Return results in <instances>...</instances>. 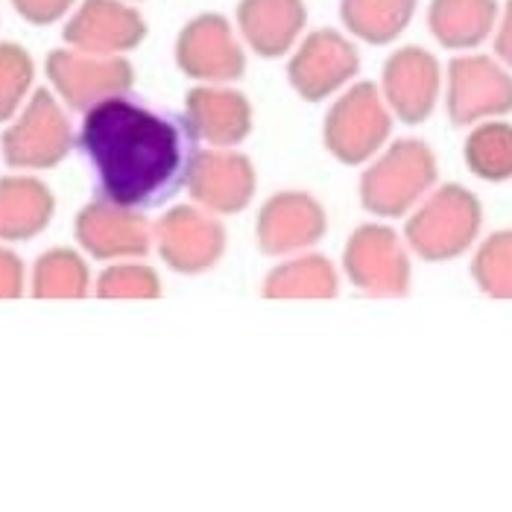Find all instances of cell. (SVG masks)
<instances>
[{
    "label": "cell",
    "instance_id": "4dcf8cb0",
    "mask_svg": "<svg viewBox=\"0 0 512 512\" xmlns=\"http://www.w3.org/2000/svg\"><path fill=\"white\" fill-rule=\"evenodd\" d=\"M132 3H141V0H132Z\"/></svg>",
    "mask_w": 512,
    "mask_h": 512
},
{
    "label": "cell",
    "instance_id": "30bf717a",
    "mask_svg": "<svg viewBox=\"0 0 512 512\" xmlns=\"http://www.w3.org/2000/svg\"><path fill=\"white\" fill-rule=\"evenodd\" d=\"M343 270L360 293L395 299L410 290V258L390 226L366 223L355 229L343 249Z\"/></svg>",
    "mask_w": 512,
    "mask_h": 512
},
{
    "label": "cell",
    "instance_id": "ffe728a7",
    "mask_svg": "<svg viewBox=\"0 0 512 512\" xmlns=\"http://www.w3.org/2000/svg\"><path fill=\"white\" fill-rule=\"evenodd\" d=\"M56 211L50 188L33 176L0 179V240H33L39 237Z\"/></svg>",
    "mask_w": 512,
    "mask_h": 512
},
{
    "label": "cell",
    "instance_id": "484cf974",
    "mask_svg": "<svg viewBox=\"0 0 512 512\" xmlns=\"http://www.w3.org/2000/svg\"><path fill=\"white\" fill-rule=\"evenodd\" d=\"M33 77V56L15 41H0V123L12 120V115L21 109Z\"/></svg>",
    "mask_w": 512,
    "mask_h": 512
},
{
    "label": "cell",
    "instance_id": "d6986e66",
    "mask_svg": "<svg viewBox=\"0 0 512 512\" xmlns=\"http://www.w3.org/2000/svg\"><path fill=\"white\" fill-rule=\"evenodd\" d=\"M498 0H431L428 30L445 50H474L498 27Z\"/></svg>",
    "mask_w": 512,
    "mask_h": 512
},
{
    "label": "cell",
    "instance_id": "83f0119b",
    "mask_svg": "<svg viewBox=\"0 0 512 512\" xmlns=\"http://www.w3.org/2000/svg\"><path fill=\"white\" fill-rule=\"evenodd\" d=\"M12 9L33 27H50L74 12L79 0H9Z\"/></svg>",
    "mask_w": 512,
    "mask_h": 512
},
{
    "label": "cell",
    "instance_id": "7402d4cb",
    "mask_svg": "<svg viewBox=\"0 0 512 512\" xmlns=\"http://www.w3.org/2000/svg\"><path fill=\"white\" fill-rule=\"evenodd\" d=\"M340 290L337 270L322 255H299L293 261L278 264L264 278L267 299H334Z\"/></svg>",
    "mask_w": 512,
    "mask_h": 512
},
{
    "label": "cell",
    "instance_id": "e0dca14e",
    "mask_svg": "<svg viewBox=\"0 0 512 512\" xmlns=\"http://www.w3.org/2000/svg\"><path fill=\"white\" fill-rule=\"evenodd\" d=\"M235 27L243 44L261 59H281L290 53L308 27L305 0H240Z\"/></svg>",
    "mask_w": 512,
    "mask_h": 512
},
{
    "label": "cell",
    "instance_id": "2e32d148",
    "mask_svg": "<svg viewBox=\"0 0 512 512\" xmlns=\"http://www.w3.org/2000/svg\"><path fill=\"white\" fill-rule=\"evenodd\" d=\"M255 167L232 147L197 150L188 173V194L211 214H237L255 197Z\"/></svg>",
    "mask_w": 512,
    "mask_h": 512
},
{
    "label": "cell",
    "instance_id": "4fadbf2b",
    "mask_svg": "<svg viewBox=\"0 0 512 512\" xmlns=\"http://www.w3.org/2000/svg\"><path fill=\"white\" fill-rule=\"evenodd\" d=\"M74 235L79 246L97 261L144 258L153 246V223L144 211L97 197L82 205Z\"/></svg>",
    "mask_w": 512,
    "mask_h": 512
},
{
    "label": "cell",
    "instance_id": "4316f807",
    "mask_svg": "<svg viewBox=\"0 0 512 512\" xmlns=\"http://www.w3.org/2000/svg\"><path fill=\"white\" fill-rule=\"evenodd\" d=\"M100 299H158L161 278L147 264H112L97 278Z\"/></svg>",
    "mask_w": 512,
    "mask_h": 512
},
{
    "label": "cell",
    "instance_id": "9a60e30c",
    "mask_svg": "<svg viewBox=\"0 0 512 512\" xmlns=\"http://www.w3.org/2000/svg\"><path fill=\"white\" fill-rule=\"evenodd\" d=\"M442 88V68L436 56L425 47H401L393 50L384 62L381 74V94L401 123H425L434 115L436 100Z\"/></svg>",
    "mask_w": 512,
    "mask_h": 512
},
{
    "label": "cell",
    "instance_id": "5bb4252c",
    "mask_svg": "<svg viewBox=\"0 0 512 512\" xmlns=\"http://www.w3.org/2000/svg\"><path fill=\"white\" fill-rule=\"evenodd\" d=\"M328 229L322 202L305 191H281L261 205L255 220V243L264 255L284 258L316 246Z\"/></svg>",
    "mask_w": 512,
    "mask_h": 512
},
{
    "label": "cell",
    "instance_id": "9c48e42d",
    "mask_svg": "<svg viewBox=\"0 0 512 512\" xmlns=\"http://www.w3.org/2000/svg\"><path fill=\"white\" fill-rule=\"evenodd\" d=\"M176 65L197 82L229 85L246 71V50L237 27L220 12L191 18L176 36Z\"/></svg>",
    "mask_w": 512,
    "mask_h": 512
},
{
    "label": "cell",
    "instance_id": "8fae6325",
    "mask_svg": "<svg viewBox=\"0 0 512 512\" xmlns=\"http://www.w3.org/2000/svg\"><path fill=\"white\" fill-rule=\"evenodd\" d=\"M153 243L170 270L182 276H197L223 258L226 229L205 208L176 205L153 223Z\"/></svg>",
    "mask_w": 512,
    "mask_h": 512
},
{
    "label": "cell",
    "instance_id": "cb8c5ba5",
    "mask_svg": "<svg viewBox=\"0 0 512 512\" xmlns=\"http://www.w3.org/2000/svg\"><path fill=\"white\" fill-rule=\"evenodd\" d=\"M91 287L88 264L74 249L56 246L44 252L33 270V296L39 299H82Z\"/></svg>",
    "mask_w": 512,
    "mask_h": 512
},
{
    "label": "cell",
    "instance_id": "8992f818",
    "mask_svg": "<svg viewBox=\"0 0 512 512\" xmlns=\"http://www.w3.org/2000/svg\"><path fill=\"white\" fill-rule=\"evenodd\" d=\"M44 71L65 106L82 115L109 97L126 94L135 85V68L126 56L85 53L77 47L50 50Z\"/></svg>",
    "mask_w": 512,
    "mask_h": 512
},
{
    "label": "cell",
    "instance_id": "44dd1931",
    "mask_svg": "<svg viewBox=\"0 0 512 512\" xmlns=\"http://www.w3.org/2000/svg\"><path fill=\"white\" fill-rule=\"evenodd\" d=\"M419 0H340V21L352 39L384 47L401 39Z\"/></svg>",
    "mask_w": 512,
    "mask_h": 512
},
{
    "label": "cell",
    "instance_id": "7a4b0ae2",
    "mask_svg": "<svg viewBox=\"0 0 512 512\" xmlns=\"http://www.w3.org/2000/svg\"><path fill=\"white\" fill-rule=\"evenodd\" d=\"M480 226V199L463 185H442L413 208L404 237L422 261L442 264L469 252L480 235Z\"/></svg>",
    "mask_w": 512,
    "mask_h": 512
},
{
    "label": "cell",
    "instance_id": "52a82bcc",
    "mask_svg": "<svg viewBox=\"0 0 512 512\" xmlns=\"http://www.w3.org/2000/svg\"><path fill=\"white\" fill-rule=\"evenodd\" d=\"M448 118L454 126L504 118L512 112V74L483 53H463L448 65Z\"/></svg>",
    "mask_w": 512,
    "mask_h": 512
},
{
    "label": "cell",
    "instance_id": "3957f363",
    "mask_svg": "<svg viewBox=\"0 0 512 512\" xmlns=\"http://www.w3.org/2000/svg\"><path fill=\"white\" fill-rule=\"evenodd\" d=\"M436 182V156L425 141H395L360 176V202L369 214L404 217Z\"/></svg>",
    "mask_w": 512,
    "mask_h": 512
},
{
    "label": "cell",
    "instance_id": "ac0fdd59",
    "mask_svg": "<svg viewBox=\"0 0 512 512\" xmlns=\"http://www.w3.org/2000/svg\"><path fill=\"white\" fill-rule=\"evenodd\" d=\"M185 120L202 144L235 147L252 132V103L229 85L199 82L185 97Z\"/></svg>",
    "mask_w": 512,
    "mask_h": 512
},
{
    "label": "cell",
    "instance_id": "d4e9b609",
    "mask_svg": "<svg viewBox=\"0 0 512 512\" xmlns=\"http://www.w3.org/2000/svg\"><path fill=\"white\" fill-rule=\"evenodd\" d=\"M474 284L492 299H512V229L489 235L472 261Z\"/></svg>",
    "mask_w": 512,
    "mask_h": 512
},
{
    "label": "cell",
    "instance_id": "f1b7e54d",
    "mask_svg": "<svg viewBox=\"0 0 512 512\" xmlns=\"http://www.w3.org/2000/svg\"><path fill=\"white\" fill-rule=\"evenodd\" d=\"M24 293V264L15 252L0 246V299H18Z\"/></svg>",
    "mask_w": 512,
    "mask_h": 512
},
{
    "label": "cell",
    "instance_id": "603a6c76",
    "mask_svg": "<svg viewBox=\"0 0 512 512\" xmlns=\"http://www.w3.org/2000/svg\"><path fill=\"white\" fill-rule=\"evenodd\" d=\"M466 164L483 182L512 179V123L483 120L472 129L463 147Z\"/></svg>",
    "mask_w": 512,
    "mask_h": 512
},
{
    "label": "cell",
    "instance_id": "277c9868",
    "mask_svg": "<svg viewBox=\"0 0 512 512\" xmlns=\"http://www.w3.org/2000/svg\"><path fill=\"white\" fill-rule=\"evenodd\" d=\"M390 132L393 112L375 82H355L349 91H343L322 123L325 150L349 167L378 156Z\"/></svg>",
    "mask_w": 512,
    "mask_h": 512
},
{
    "label": "cell",
    "instance_id": "ba28073f",
    "mask_svg": "<svg viewBox=\"0 0 512 512\" xmlns=\"http://www.w3.org/2000/svg\"><path fill=\"white\" fill-rule=\"evenodd\" d=\"M357 71H360V53L355 41L349 33L331 27L302 36L287 62V79L293 91L308 103L328 100L343 85H349Z\"/></svg>",
    "mask_w": 512,
    "mask_h": 512
},
{
    "label": "cell",
    "instance_id": "5b68a950",
    "mask_svg": "<svg viewBox=\"0 0 512 512\" xmlns=\"http://www.w3.org/2000/svg\"><path fill=\"white\" fill-rule=\"evenodd\" d=\"M74 144L77 135L71 129V120L59 100L44 88L30 97L21 118L0 138L3 161L15 170H50L68 158Z\"/></svg>",
    "mask_w": 512,
    "mask_h": 512
},
{
    "label": "cell",
    "instance_id": "7c38bea8",
    "mask_svg": "<svg viewBox=\"0 0 512 512\" xmlns=\"http://www.w3.org/2000/svg\"><path fill=\"white\" fill-rule=\"evenodd\" d=\"M150 27L132 0H79L62 27L68 47L123 56L147 39Z\"/></svg>",
    "mask_w": 512,
    "mask_h": 512
},
{
    "label": "cell",
    "instance_id": "f546056e",
    "mask_svg": "<svg viewBox=\"0 0 512 512\" xmlns=\"http://www.w3.org/2000/svg\"><path fill=\"white\" fill-rule=\"evenodd\" d=\"M495 56L512 68V0L504 3L501 15H498V27H495Z\"/></svg>",
    "mask_w": 512,
    "mask_h": 512
},
{
    "label": "cell",
    "instance_id": "6da1fadb",
    "mask_svg": "<svg viewBox=\"0 0 512 512\" xmlns=\"http://www.w3.org/2000/svg\"><path fill=\"white\" fill-rule=\"evenodd\" d=\"M97 191L118 205L147 211L188 188L197 138L185 115H161L126 94L85 112L77 138Z\"/></svg>",
    "mask_w": 512,
    "mask_h": 512
}]
</instances>
